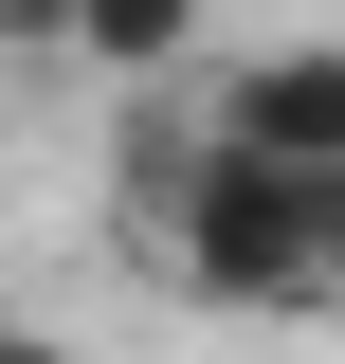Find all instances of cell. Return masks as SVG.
<instances>
[{
    "mask_svg": "<svg viewBox=\"0 0 345 364\" xmlns=\"http://www.w3.org/2000/svg\"><path fill=\"white\" fill-rule=\"evenodd\" d=\"M73 73H109V91L200 73V0H73Z\"/></svg>",
    "mask_w": 345,
    "mask_h": 364,
    "instance_id": "3",
    "label": "cell"
},
{
    "mask_svg": "<svg viewBox=\"0 0 345 364\" xmlns=\"http://www.w3.org/2000/svg\"><path fill=\"white\" fill-rule=\"evenodd\" d=\"M200 128H218V146H273V164H345V37L236 55V73L200 91Z\"/></svg>",
    "mask_w": 345,
    "mask_h": 364,
    "instance_id": "2",
    "label": "cell"
},
{
    "mask_svg": "<svg viewBox=\"0 0 345 364\" xmlns=\"http://www.w3.org/2000/svg\"><path fill=\"white\" fill-rule=\"evenodd\" d=\"M0 55H55L73 73V0H0Z\"/></svg>",
    "mask_w": 345,
    "mask_h": 364,
    "instance_id": "4",
    "label": "cell"
},
{
    "mask_svg": "<svg viewBox=\"0 0 345 364\" xmlns=\"http://www.w3.org/2000/svg\"><path fill=\"white\" fill-rule=\"evenodd\" d=\"M0 364H73V346H55V328H0Z\"/></svg>",
    "mask_w": 345,
    "mask_h": 364,
    "instance_id": "5",
    "label": "cell"
},
{
    "mask_svg": "<svg viewBox=\"0 0 345 364\" xmlns=\"http://www.w3.org/2000/svg\"><path fill=\"white\" fill-rule=\"evenodd\" d=\"M146 164V255L200 310H345V164H273V146H164V109L128 128Z\"/></svg>",
    "mask_w": 345,
    "mask_h": 364,
    "instance_id": "1",
    "label": "cell"
}]
</instances>
